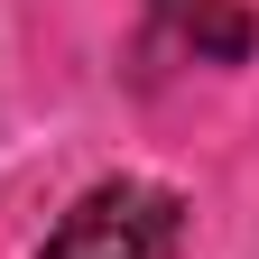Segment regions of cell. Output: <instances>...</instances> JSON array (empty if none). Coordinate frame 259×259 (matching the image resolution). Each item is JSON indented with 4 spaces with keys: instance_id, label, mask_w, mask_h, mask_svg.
<instances>
[{
    "instance_id": "cell-2",
    "label": "cell",
    "mask_w": 259,
    "mask_h": 259,
    "mask_svg": "<svg viewBox=\"0 0 259 259\" xmlns=\"http://www.w3.org/2000/svg\"><path fill=\"white\" fill-rule=\"evenodd\" d=\"M148 10H157V28H167L176 47L213 56V65H241V56L259 47V28H250L241 0H148Z\"/></svg>"
},
{
    "instance_id": "cell-1",
    "label": "cell",
    "mask_w": 259,
    "mask_h": 259,
    "mask_svg": "<svg viewBox=\"0 0 259 259\" xmlns=\"http://www.w3.org/2000/svg\"><path fill=\"white\" fill-rule=\"evenodd\" d=\"M185 241V204L148 176H111L65 204V222L47 232L37 259H176Z\"/></svg>"
}]
</instances>
